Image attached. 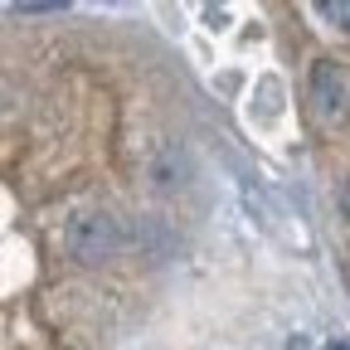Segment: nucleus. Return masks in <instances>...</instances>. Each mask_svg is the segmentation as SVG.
Wrapping results in <instances>:
<instances>
[{
	"mask_svg": "<svg viewBox=\"0 0 350 350\" xmlns=\"http://www.w3.org/2000/svg\"><path fill=\"white\" fill-rule=\"evenodd\" d=\"M64 248L78 262H107L122 253V229L112 214H78L64 224Z\"/></svg>",
	"mask_w": 350,
	"mask_h": 350,
	"instance_id": "obj_1",
	"label": "nucleus"
},
{
	"mask_svg": "<svg viewBox=\"0 0 350 350\" xmlns=\"http://www.w3.org/2000/svg\"><path fill=\"white\" fill-rule=\"evenodd\" d=\"M306 93H312V107H317V117L321 122H340L350 107V98H345V78H340V68L331 64V59H317L312 64V78H306Z\"/></svg>",
	"mask_w": 350,
	"mask_h": 350,
	"instance_id": "obj_2",
	"label": "nucleus"
},
{
	"mask_svg": "<svg viewBox=\"0 0 350 350\" xmlns=\"http://www.w3.org/2000/svg\"><path fill=\"white\" fill-rule=\"evenodd\" d=\"M326 20H336L340 29H350V0H321V5H317Z\"/></svg>",
	"mask_w": 350,
	"mask_h": 350,
	"instance_id": "obj_3",
	"label": "nucleus"
},
{
	"mask_svg": "<svg viewBox=\"0 0 350 350\" xmlns=\"http://www.w3.org/2000/svg\"><path fill=\"white\" fill-rule=\"evenodd\" d=\"M340 214H345V219H350V180H345V185H340Z\"/></svg>",
	"mask_w": 350,
	"mask_h": 350,
	"instance_id": "obj_4",
	"label": "nucleus"
},
{
	"mask_svg": "<svg viewBox=\"0 0 350 350\" xmlns=\"http://www.w3.org/2000/svg\"><path fill=\"white\" fill-rule=\"evenodd\" d=\"M331 350H350V345H345V340H336V345H331Z\"/></svg>",
	"mask_w": 350,
	"mask_h": 350,
	"instance_id": "obj_5",
	"label": "nucleus"
}]
</instances>
